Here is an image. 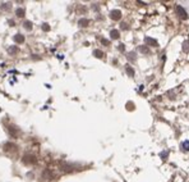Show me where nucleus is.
<instances>
[{"label":"nucleus","mask_w":189,"mask_h":182,"mask_svg":"<svg viewBox=\"0 0 189 182\" xmlns=\"http://www.w3.org/2000/svg\"><path fill=\"white\" fill-rule=\"evenodd\" d=\"M23 163L24 164H33V163H36V158L35 157H33V155H24V157H23Z\"/></svg>","instance_id":"obj_2"},{"label":"nucleus","mask_w":189,"mask_h":182,"mask_svg":"<svg viewBox=\"0 0 189 182\" xmlns=\"http://www.w3.org/2000/svg\"><path fill=\"white\" fill-rule=\"evenodd\" d=\"M93 55H94V57H96V58H98V59H100V58H102V57H104V53H102L101 50H94V51H93Z\"/></svg>","instance_id":"obj_10"},{"label":"nucleus","mask_w":189,"mask_h":182,"mask_svg":"<svg viewBox=\"0 0 189 182\" xmlns=\"http://www.w3.org/2000/svg\"><path fill=\"white\" fill-rule=\"evenodd\" d=\"M127 72H128V75H129L130 77L134 76V69H133L132 67H129V66H127Z\"/></svg>","instance_id":"obj_12"},{"label":"nucleus","mask_w":189,"mask_h":182,"mask_svg":"<svg viewBox=\"0 0 189 182\" xmlns=\"http://www.w3.org/2000/svg\"><path fill=\"white\" fill-rule=\"evenodd\" d=\"M183 50L185 51V53L189 51V41H184L183 42Z\"/></svg>","instance_id":"obj_11"},{"label":"nucleus","mask_w":189,"mask_h":182,"mask_svg":"<svg viewBox=\"0 0 189 182\" xmlns=\"http://www.w3.org/2000/svg\"><path fill=\"white\" fill-rule=\"evenodd\" d=\"M17 16H18V17H23L24 16V9H21V8H19V9H17Z\"/></svg>","instance_id":"obj_15"},{"label":"nucleus","mask_w":189,"mask_h":182,"mask_svg":"<svg viewBox=\"0 0 189 182\" xmlns=\"http://www.w3.org/2000/svg\"><path fill=\"white\" fill-rule=\"evenodd\" d=\"M9 131L12 132V135L14 136V137H15V136H18V133H19V131L15 128V126H10V127H9Z\"/></svg>","instance_id":"obj_7"},{"label":"nucleus","mask_w":189,"mask_h":182,"mask_svg":"<svg viewBox=\"0 0 189 182\" xmlns=\"http://www.w3.org/2000/svg\"><path fill=\"white\" fill-rule=\"evenodd\" d=\"M124 49H125V47H124V44H120L119 50H120V51H124Z\"/></svg>","instance_id":"obj_20"},{"label":"nucleus","mask_w":189,"mask_h":182,"mask_svg":"<svg viewBox=\"0 0 189 182\" xmlns=\"http://www.w3.org/2000/svg\"><path fill=\"white\" fill-rule=\"evenodd\" d=\"M183 148H184V150H189V141L183 142Z\"/></svg>","instance_id":"obj_17"},{"label":"nucleus","mask_w":189,"mask_h":182,"mask_svg":"<svg viewBox=\"0 0 189 182\" xmlns=\"http://www.w3.org/2000/svg\"><path fill=\"white\" fill-rule=\"evenodd\" d=\"M101 41H102V44H104L105 46H109V45H110V42H109V41H107V40H105V38H102V40H101Z\"/></svg>","instance_id":"obj_19"},{"label":"nucleus","mask_w":189,"mask_h":182,"mask_svg":"<svg viewBox=\"0 0 189 182\" xmlns=\"http://www.w3.org/2000/svg\"><path fill=\"white\" fill-rule=\"evenodd\" d=\"M13 40H14L15 42H17V44H22V42L24 41V37H23V35H15V36L14 37H13Z\"/></svg>","instance_id":"obj_5"},{"label":"nucleus","mask_w":189,"mask_h":182,"mask_svg":"<svg viewBox=\"0 0 189 182\" xmlns=\"http://www.w3.org/2000/svg\"><path fill=\"white\" fill-rule=\"evenodd\" d=\"M127 109H128V110H134V104H133L132 101L127 103Z\"/></svg>","instance_id":"obj_13"},{"label":"nucleus","mask_w":189,"mask_h":182,"mask_svg":"<svg viewBox=\"0 0 189 182\" xmlns=\"http://www.w3.org/2000/svg\"><path fill=\"white\" fill-rule=\"evenodd\" d=\"M177 12H178V14H179V17H180V18H182V19H187V18H188L187 12L183 9V7L178 5V7H177Z\"/></svg>","instance_id":"obj_3"},{"label":"nucleus","mask_w":189,"mask_h":182,"mask_svg":"<svg viewBox=\"0 0 189 182\" xmlns=\"http://www.w3.org/2000/svg\"><path fill=\"white\" fill-rule=\"evenodd\" d=\"M24 28L26 30H31L32 28V23L29 22V21H26V22H24Z\"/></svg>","instance_id":"obj_14"},{"label":"nucleus","mask_w":189,"mask_h":182,"mask_svg":"<svg viewBox=\"0 0 189 182\" xmlns=\"http://www.w3.org/2000/svg\"><path fill=\"white\" fill-rule=\"evenodd\" d=\"M141 53H143V54H149V49L147 46H144V45H142V46H139V49H138Z\"/></svg>","instance_id":"obj_9"},{"label":"nucleus","mask_w":189,"mask_h":182,"mask_svg":"<svg viewBox=\"0 0 189 182\" xmlns=\"http://www.w3.org/2000/svg\"><path fill=\"white\" fill-rule=\"evenodd\" d=\"M9 51H10V53H15L17 49H15V47H9Z\"/></svg>","instance_id":"obj_21"},{"label":"nucleus","mask_w":189,"mask_h":182,"mask_svg":"<svg viewBox=\"0 0 189 182\" xmlns=\"http://www.w3.org/2000/svg\"><path fill=\"white\" fill-rule=\"evenodd\" d=\"M79 26L81 27H86V26H88V23H89V21L88 19H86V18H82V19H79Z\"/></svg>","instance_id":"obj_8"},{"label":"nucleus","mask_w":189,"mask_h":182,"mask_svg":"<svg viewBox=\"0 0 189 182\" xmlns=\"http://www.w3.org/2000/svg\"><path fill=\"white\" fill-rule=\"evenodd\" d=\"M144 41H146V44H147V45H151V46H158L157 41L155 40V38H152V37H146V38H144Z\"/></svg>","instance_id":"obj_4"},{"label":"nucleus","mask_w":189,"mask_h":182,"mask_svg":"<svg viewBox=\"0 0 189 182\" xmlns=\"http://www.w3.org/2000/svg\"><path fill=\"white\" fill-rule=\"evenodd\" d=\"M122 28H123V30H127V28H128L127 23H122Z\"/></svg>","instance_id":"obj_22"},{"label":"nucleus","mask_w":189,"mask_h":182,"mask_svg":"<svg viewBox=\"0 0 189 182\" xmlns=\"http://www.w3.org/2000/svg\"><path fill=\"white\" fill-rule=\"evenodd\" d=\"M127 57H128V59H129V60H132V62H133V60H136V54L134 53H129Z\"/></svg>","instance_id":"obj_16"},{"label":"nucleus","mask_w":189,"mask_h":182,"mask_svg":"<svg viewBox=\"0 0 189 182\" xmlns=\"http://www.w3.org/2000/svg\"><path fill=\"white\" fill-rule=\"evenodd\" d=\"M110 36H111V38H113V40H116V38L120 37V32L118 31V30H113V31L110 32Z\"/></svg>","instance_id":"obj_6"},{"label":"nucleus","mask_w":189,"mask_h":182,"mask_svg":"<svg viewBox=\"0 0 189 182\" xmlns=\"http://www.w3.org/2000/svg\"><path fill=\"white\" fill-rule=\"evenodd\" d=\"M110 18L113 19V21H119L120 18H122V12L118 10V9L111 10V13H110Z\"/></svg>","instance_id":"obj_1"},{"label":"nucleus","mask_w":189,"mask_h":182,"mask_svg":"<svg viewBox=\"0 0 189 182\" xmlns=\"http://www.w3.org/2000/svg\"><path fill=\"white\" fill-rule=\"evenodd\" d=\"M42 30H44V31H49V30H50V26L47 24V23H44V24H42Z\"/></svg>","instance_id":"obj_18"}]
</instances>
